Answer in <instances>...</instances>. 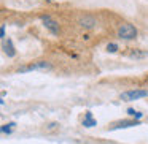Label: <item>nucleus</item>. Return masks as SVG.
<instances>
[{"label":"nucleus","mask_w":148,"mask_h":144,"mask_svg":"<svg viewBox=\"0 0 148 144\" xmlns=\"http://www.w3.org/2000/svg\"><path fill=\"white\" fill-rule=\"evenodd\" d=\"M148 97V90L145 89H132V90H126L119 95V98L123 101H135V100H140Z\"/></svg>","instance_id":"obj_1"},{"label":"nucleus","mask_w":148,"mask_h":144,"mask_svg":"<svg viewBox=\"0 0 148 144\" xmlns=\"http://www.w3.org/2000/svg\"><path fill=\"white\" fill-rule=\"evenodd\" d=\"M118 38L121 40H134L137 38V29L132 24H121L118 29Z\"/></svg>","instance_id":"obj_2"},{"label":"nucleus","mask_w":148,"mask_h":144,"mask_svg":"<svg viewBox=\"0 0 148 144\" xmlns=\"http://www.w3.org/2000/svg\"><path fill=\"white\" fill-rule=\"evenodd\" d=\"M42 21H43V24H45V27L49 30L51 33H54V35H58L59 33V30H61V27H59V22L56 19H53L49 14H43L42 16Z\"/></svg>","instance_id":"obj_3"},{"label":"nucleus","mask_w":148,"mask_h":144,"mask_svg":"<svg viewBox=\"0 0 148 144\" xmlns=\"http://www.w3.org/2000/svg\"><path fill=\"white\" fill-rule=\"evenodd\" d=\"M51 68V64L46 60H40V62H34L29 67L19 68V73H26V71H32V70H49Z\"/></svg>","instance_id":"obj_4"},{"label":"nucleus","mask_w":148,"mask_h":144,"mask_svg":"<svg viewBox=\"0 0 148 144\" xmlns=\"http://www.w3.org/2000/svg\"><path fill=\"white\" fill-rule=\"evenodd\" d=\"M78 24H80L83 29H92V27H96L97 19L94 16H91V14H84V16H81L80 19H78Z\"/></svg>","instance_id":"obj_5"},{"label":"nucleus","mask_w":148,"mask_h":144,"mask_svg":"<svg viewBox=\"0 0 148 144\" xmlns=\"http://www.w3.org/2000/svg\"><path fill=\"white\" fill-rule=\"evenodd\" d=\"M140 125L138 120H131V119H126V120H119L116 124H113L110 127V130H121V128H129V127H137Z\"/></svg>","instance_id":"obj_6"},{"label":"nucleus","mask_w":148,"mask_h":144,"mask_svg":"<svg viewBox=\"0 0 148 144\" xmlns=\"http://www.w3.org/2000/svg\"><path fill=\"white\" fill-rule=\"evenodd\" d=\"M2 48H3V52L8 57H14V55H16V49H14L11 40H3V41H2Z\"/></svg>","instance_id":"obj_7"},{"label":"nucleus","mask_w":148,"mask_h":144,"mask_svg":"<svg viewBox=\"0 0 148 144\" xmlns=\"http://www.w3.org/2000/svg\"><path fill=\"white\" fill-rule=\"evenodd\" d=\"M83 125L84 127H94V125H97V122H96V119L92 117V112L91 111H86V114H84V119H83Z\"/></svg>","instance_id":"obj_8"},{"label":"nucleus","mask_w":148,"mask_h":144,"mask_svg":"<svg viewBox=\"0 0 148 144\" xmlns=\"http://www.w3.org/2000/svg\"><path fill=\"white\" fill-rule=\"evenodd\" d=\"M14 122H10V124H7V125H2V128H0V130H2V133H5V135H11L13 133V127H14Z\"/></svg>","instance_id":"obj_9"},{"label":"nucleus","mask_w":148,"mask_h":144,"mask_svg":"<svg viewBox=\"0 0 148 144\" xmlns=\"http://www.w3.org/2000/svg\"><path fill=\"white\" fill-rule=\"evenodd\" d=\"M127 114L131 116V117H135V119H140V117H142V112L135 111L134 108H129V109H127Z\"/></svg>","instance_id":"obj_10"},{"label":"nucleus","mask_w":148,"mask_h":144,"mask_svg":"<svg viewBox=\"0 0 148 144\" xmlns=\"http://www.w3.org/2000/svg\"><path fill=\"white\" fill-rule=\"evenodd\" d=\"M107 51L108 52H116L118 51V45H115V43H108V45H107Z\"/></svg>","instance_id":"obj_11"},{"label":"nucleus","mask_w":148,"mask_h":144,"mask_svg":"<svg viewBox=\"0 0 148 144\" xmlns=\"http://www.w3.org/2000/svg\"><path fill=\"white\" fill-rule=\"evenodd\" d=\"M129 55H131V57H143V55H147V54H145V52H137V51H132Z\"/></svg>","instance_id":"obj_12"}]
</instances>
